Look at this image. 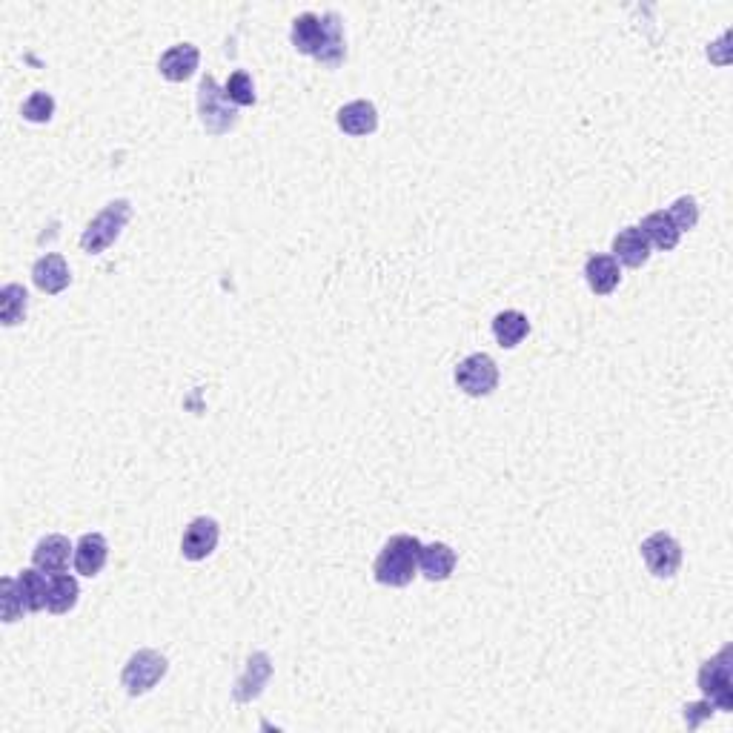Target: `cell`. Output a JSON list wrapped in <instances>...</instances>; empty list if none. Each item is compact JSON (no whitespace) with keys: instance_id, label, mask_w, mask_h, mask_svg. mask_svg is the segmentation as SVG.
I'll use <instances>...</instances> for the list:
<instances>
[{"instance_id":"obj_14","label":"cell","mask_w":733,"mask_h":733,"mask_svg":"<svg viewBox=\"0 0 733 733\" xmlns=\"http://www.w3.org/2000/svg\"><path fill=\"white\" fill-rule=\"evenodd\" d=\"M75 547L69 545V539L61 536V533H52V536H43L41 542L35 545L32 550V565L55 576V573H63L69 567V556H72Z\"/></svg>"},{"instance_id":"obj_7","label":"cell","mask_w":733,"mask_h":733,"mask_svg":"<svg viewBox=\"0 0 733 733\" xmlns=\"http://www.w3.org/2000/svg\"><path fill=\"white\" fill-rule=\"evenodd\" d=\"M456 384L467 396H490L499 387V367L487 353H473L456 367Z\"/></svg>"},{"instance_id":"obj_22","label":"cell","mask_w":733,"mask_h":733,"mask_svg":"<svg viewBox=\"0 0 733 733\" xmlns=\"http://www.w3.org/2000/svg\"><path fill=\"white\" fill-rule=\"evenodd\" d=\"M78 596H81V587H78V579L69 576L66 570L63 573H55L49 579V599H46V608L52 613H69V610L78 605Z\"/></svg>"},{"instance_id":"obj_13","label":"cell","mask_w":733,"mask_h":733,"mask_svg":"<svg viewBox=\"0 0 733 733\" xmlns=\"http://www.w3.org/2000/svg\"><path fill=\"white\" fill-rule=\"evenodd\" d=\"M336 124L341 132L353 135V138H364L373 135L378 129V109L373 101H350L338 109Z\"/></svg>"},{"instance_id":"obj_16","label":"cell","mask_w":733,"mask_h":733,"mask_svg":"<svg viewBox=\"0 0 733 733\" xmlns=\"http://www.w3.org/2000/svg\"><path fill=\"white\" fill-rule=\"evenodd\" d=\"M585 281L596 295H610L622 281L619 261L613 255H590L585 264Z\"/></svg>"},{"instance_id":"obj_27","label":"cell","mask_w":733,"mask_h":733,"mask_svg":"<svg viewBox=\"0 0 733 733\" xmlns=\"http://www.w3.org/2000/svg\"><path fill=\"white\" fill-rule=\"evenodd\" d=\"M668 215H671V221L676 224V230L688 232L699 224V204H696V198H691V195H682V198L673 201Z\"/></svg>"},{"instance_id":"obj_4","label":"cell","mask_w":733,"mask_h":733,"mask_svg":"<svg viewBox=\"0 0 733 733\" xmlns=\"http://www.w3.org/2000/svg\"><path fill=\"white\" fill-rule=\"evenodd\" d=\"M198 118H201V126L207 129V135H215V138L227 135L238 126V106L227 101L224 86H218L212 75H204L198 84Z\"/></svg>"},{"instance_id":"obj_25","label":"cell","mask_w":733,"mask_h":733,"mask_svg":"<svg viewBox=\"0 0 733 733\" xmlns=\"http://www.w3.org/2000/svg\"><path fill=\"white\" fill-rule=\"evenodd\" d=\"M23 121L29 124H49L55 115V98L49 92H32L21 106Z\"/></svg>"},{"instance_id":"obj_12","label":"cell","mask_w":733,"mask_h":733,"mask_svg":"<svg viewBox=\"0 0 733 733\" xmlns=\"http://www.w3.org/2000/svg\"><path fill=\"white\" fill-rule=\"evenodd\" d=\"M32 281H35V287L46 295L63 293V290L72 284V273H69L66 258L58 255V252H46V255H41V258L35 261V267H32Z\"/></svg>"},{"instance_id":"obj_26","label":"cell","mask_w":733,"mask_h":733,"mask_svg":"<svg viewBox=\"0 0 733 733\" xmlns=\"http://www.w3.org/2000/svg\"><path fill=\"white\" fill-rule=\"evenodd\" d=\"M224 95H227V101L235 106H252L255 104V86H252V78L244 72V69H238V72H232L230 81L224 84Z\"/></svg>"},{"instance_id":"obj_17","label":"cell","mask_w":733,"mask_h":733,"mask_svg":"<svg viewBox=\"0 0 733 733\" xmlns=\"http://www.w3.org/2000/svg\"><path fill=\"white\" fill-rule=\"evenodd\" d=\"M106 559H109V545L101 533H84L81 542L75 545V570L81 576H98L104 570Z\"/></svg>"},{"instance_id":"obj_5","label":"cell","mask_w":733,"mask_h":733,"mask_svg":"<svg viewBox=\"0 0 733 733\" xmlns=\"http://www.w3.org/2000/svg\"><path fill=\"white\" fill-rule=\"evenodd\" d=\"M169 671V662L164 653H158V650L152 648H144V650H135L132 656H129V662L124 665V673H121V682H124V688L129 696H144L149 693Z\"/></svg>"},{"instance_id":"obj_2","label":"cell","mask_w":733,"mask_h":733,"mask_svg":"<svg viewBox=\"0 0 733 733\" xmlns=\"http://www.w3.org/2000/svg\"><path fill=\"white\" fill-rule=\"evenodd\" d=\"M419 553L421 542L416 536L398 533L390 536V542L381 547L376 565H373V576L378 585L387 587H407L413 582L416 570H419Z\"/></svg>"},{"instance_id":"obj_19","label":"cell","mask_w":733,"mask_h":733,"mask_svg":"<svg viewBox=\"0 0 733 733\" xmlns=\"http://www.w3.org/2000/svg\"><path fill=\"white\" fill-rule=\"evenodd\" d=\"M639 230H642V235H645V238L650 241V247H656V250H662V252L676 250L679 235H682V232L676 230V224H673L671 215H668L665 210L645 215V218H642V224H639Z\"/></svg>"},{"instance_id":"obj_15","label":"cell","mask_w":733,"mask_h":733,"mask_svg":"<svg viewBox=\"0 0 733 733\" xmlns=\"http://www.w3.org/2000/svg\"><path fill=\"white\" fill-rule=\"evenodd\" d=\"M613 258L630 270H639L642 264H648L650 241L642 235L639 227H625L613 238Z\"/></svg>"},{"instance_id":"obj_6","label":"cell","mask_w":733,"mask_h":733,"mask_svg":"<svg viewBox=\"0 0 733 733\" xmlns=\"http://www.w3.org/2000/svg\"><path fill=\"white\" fill-rule=\"evenodd\" d=\"M733 662V648H722L713 659H708L702 668H699V688L708 696L713 708L719 711H733V679H731V665Z\"/></svg>"},{"instance_id":"obj_28","label":"cell","mask_w":733,"mask_h":733,"mask_svg":"<svg viewBox=\"0 0 733 733\" xmlns=\"http://www.w3.org/2000/svg\"><path fill=\"white\" fill-rule=\"evenodd\" d=\"M711 713H713L711 702H693V705L685 708V722H688V728H699V722L708 719Z\"/></svg>"},{"instance_id":"obj_11","label":"cell","mask_w":733,"mask_h":733,"mask_svg":"<svg viewBox=\"0 0 733 733\" xmlns=\"http://www.w3.org/2000/svg\"><path fill=\"white\" fill-rule=\"evenodd\" d=\"M198 63H201L198 46H192V43H175V46H169L167 52L161 55L158 72L167 81H172V84H184V81H189L198 72Z\"/></svg>"},{"instance_id":"obj_23","label":"cell","mask_w":733,"mask_h":733,"mask_svg":"<svg viewBox=\"0 0 733 733\" xmlns=\"http://www.w3.org/2000/svg\"><path fill=\"white\" fill-rule=\"evenodd\" d=\"M26 310H29V293L23 284H6L0 290V318L6 327H18L26 321Z\"/></svg>"},{"instance_id":"obj_1","label":"cell","mask_w":733,"mask_h":733,"mask_svg":"<svg viewBox=\"0 0 733 733\" xmlns=\"http://www.w3.org/2000/svg\"><path fill=\"white\" fill-rule=\"evenodd\" d=\"M295 52L310 55L318 63L336 69L347 55V43H344V29H341V15L338 12H327L324 18H318L315 12H304L293 21V32H290Z\"/></svg>"},{"instance_id":"obj_20","label":"cell","mask_w":733,"mask_h":733,"mask_svg":"<svg viewBox=\"0 0 733 733\" xmlns=\"http://www.w3.org/2000/svg\"><path fill=\"white\" fill-rule=\"evenodd\" d=\"M527 333H530V321L519 310H504V313L493 318V336H496L499 347H504V350L519 347L527 338Z\"/></svg>"},{"instance_id":"obj_3","label":"cell","mask_w":733,"mask_h":733,"mask_svg":"<svg viewBox=\"0 0 733 733\" xmlns=\"http://www.w3.org/2000/svg\"><path fill=\"white\" fill-rule=\"evenodd\" d=\"M129 218H132V204L124 201V198H118V201H109L104 210L98 212L89 224H86L84 235H81V247L84 252L89 255H101L106 252L118 238H121V232L124 227L129 224Z\"/></svg>"},{"instance_id":"obj_18","label":"cell","mask_w":733,"mask_h":733,"mask_svg":"<svg viewBox=\"0 0 733 733\" xmlns=\"http://www.w3.org/2000/svg\"><path fill=\"white\" fill-rule=\"evenodd\" d=\"M456 567V550L444 542H433V545H421L419 553V570L424 573V579L430 582H444L450 579Z\"/></svg>"},{"instance_id":"obj_10","label":"cell","mask_w":733,"mask_h":733,"mask_svg":"<svg viewBox=\"0 0 733 733\" xmlns=\"http://www.w3.org/2000/svg\"><path fill=\"white\" fill-rule=\"evenodd\" d=\"M270 676H273V659L264 650L252 653L250 659H247V671L241 673V679L232 688L235 702H252V699H258L264 693V688H267Z\"/></svg>"},{"instance_id":"obj_9","label":"cell","mask_w":733,"mask_h":733,"mask_svg":"<svg viewBox=\"0 0 733 733\" xmlns=\"http://www.w3.org/2000/svg\"><path fill=\"white\" fill-rule=\"evenodd\" d=\"M221 539V527L210 516H198L187 524L184 530V539H181V553L189 562H204L207 556L215 553Z\"/></svg>"},{"instance_id":"obj_8","label":"cell","mask_w":733,"mask_h":733,"mask_svg":"<svg viewBox=\"0 0 733 733\" xmlns=\"http://www.w3.org/2000/svg\"><path fill=\"white\" fill-rule=\"evenodd\" d=\"M639 550H642V559L656 579H671L682 565V545L665 530H656L653 536H648Z\"/></svg>"},{"instance_id":"obj_24","label":"cell","mask_w":733,"mask_h":733,"mask_svg":"<svg viewBox=\"0 0 733 733\" xmlns=\"http://www.w3.org/2000/svg\"><path fill=\"white\" fill-rule=\"evenodd\" d=\"M0 610H3V622L6 625L18 622L23 616V610H26L18 579H12V576H3L0 579Z\"/></svg>"},{"instance_id":"obj_21","label":"cell","mask_w":733,"mask_h":733,"mask_svg":"<svg viewBox=\"0 0 733 733\" xmlns=\"http://www.w3.org/2000/svg\"><path fill=\"white\" fill-rule=\"evenodd\" d=\"M18 587H21L23 605L29 613H38L46 608V599H49V579L43 576V570L38 567H26L18 573Z\"/></svg>"}]
</instances>
